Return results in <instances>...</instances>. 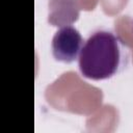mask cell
Listing matches in <instances>:
<instances>
[{"mask_svg":"<svg viewBox=\"0 0 133 133\" xmlns=\"http://www.w3.org/2000/svg\"><path fill=\"white\" fill-rule=\"evenodd\" d=\"M129 59V50L121 37L100 29L85 41L79 54V69L86 78L106 79L122 71Z\"/></svg>","mask_w":133,"mask_h":133,"instance_id":"1","label":"cell"},{"mask_svg":"<svg viewBox=\"0 0 133 133\" xmlns=\"http://www.w3.org/2000/svg\"><path fill=\"white\" fill-rule=\"evenodd\" d=\"M83 38L80 32L71 25L60 27L52 38L53 56L60 61L72 62L80 54Z\"/></svg>","mask_w":133,"mask_h":133,"instance_id":"2","label":"cell"}]
</instances>
